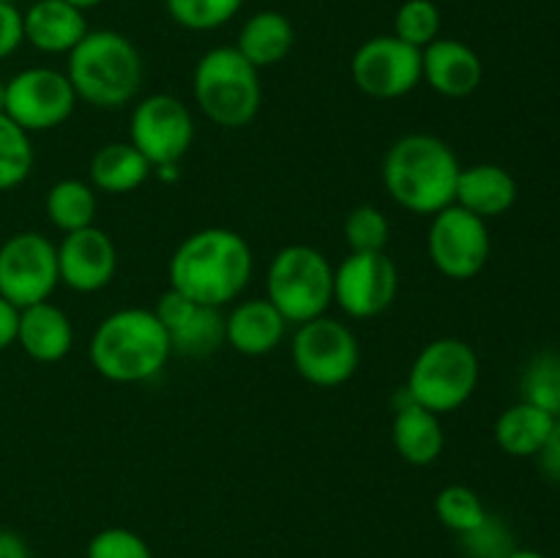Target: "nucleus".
Returning a JSON list of instances; mask_svg holds the SVG:
<instances>
[{"label": "nucleus", "instance_id": "1", "mask_svg": "<svg viewBox=\"0 0 560 558\" xmlns=\"http://www.w3.org/2000/svg\"><path fill=\"white\" fill-rule=\"evenodd\" d=\"M170 288L206 306L238 299L255 271L249 241L230 228H202L186 235L170 257Z\"/></svg>", "mask_w": 560, "mask_h": 558}, {"label": "nucleus", "instance_id": "2", "mask_svg": "<svg viewBox=\"0 0 560 558\" xmlns=\"http://www.w3.org/2000/svg\"><path fill=\"white\" fill-rule=\"evenodd\" d=\"M457 153L441 137L413 131L399 137L383 156V186L399 208L419 217H435L454 206L459 178Z\"/></svg>", "mask_w": 560, "mask_h": 558}, {"label": "nucleus", "instance_id": "3", "mask_svg": "<svg viewBox=\"0 0 560 558\" xmlns=\"http://www.w3.org/2000/svg\"><path fill=\"white\" fill-rule=\"evenodd\" d=\"M93 370L113 383H142L167 367L173 348L156 312L126 306L104 317L88 345Z\"/></svg>", "mask_w": 560, "mask_h": 558}, {"label": "nucleus", "instance_id": "4", "mask_svg": "<svg viewBox=\"0 0 560 558\" xmlns=\"http://www.w3.org/2000/svg\"><path fill=\"white\" fill-rule=\"evenodd\" d=\"M66 77L80 102L96 109H120L140 93L145 63L124 33L88 31L69 53Z\"/></svg>", "mask_w": 560, "mask_h": 558}, {"label": "nucleus", "instance_id": "5", "mask_svg": "<svg viewBox=\"0 0 560 558\" xmlns=\"http://www.w3.org/2000/svg\"><path fill=\"white\" fill-rule=\"evenodd\" d=\"M191 91L202 115L222 129H244L260 113V71L235 47L208 49L195 66Z\"/></svg>", "mask_w": 560, "mask_h": 558}, {"label": "nucleus", "instance_id": "6", "mask_svg": "<svg viewBox=\"0 0 560 558\" xmlns=\"http://www.w3.org/2000/svg\"><path fill=\"white\" fill-rule=\"evenodd\" d=\"M266 299L288 323H310L334 304V266L310 244L282 246L266 271Z\"/></svg>", "mask_w": 560, "mask_h": 558}, {"label": "nucleus", "instance_id": "7", "mask_svg": "<svg viewBox=\"0 0 560 558\" xmlns=\"http://www.w3.org/2000/svg\"><path fill=\"white\" fill-rule=\"evenodd\" d=\"M479 356L465 339L441 337L427 342L416 356L405 388L421 408L443 416L459 410L479 386Z\"/></svg>", "mask_w": 560, "mask_h": 558}, {"label": "nucleus", "instance_id": "8", "mask_svg": "<svg viewBox=\"0 0 560 558\" xmlns=\"http://www.w3.org/2000/svg\"><path fill=\"white\" fill-rule=\"evenodd\" d=\"M290 359L306 383L317 388H334L348 383L359 372L361 345L353 328L323 315L295 328Z\"/></svg>", "mask_w": 560, "mask_h": 558}, {"label": "nucleus", "instance_id": "9", "mask_svg": "<svg viewBox=\"0 0 560 558\" xmlns=\"http://www.w3.org/2000/svg\"><path fill=\"white\" fill-rule=\"evenodd\" d=\"M129 142L156 170L178 167L195 142L191 109L170 93H151L131 109Z\"/></svg>", "mask_w": 560, "mask_h": 558}, {"label": "nucleus", "instance_id": "10", "mask_svg": "<svg viewBox=\"0 0 560 558\" xmlns=\"http://www.w3.org/2000/svg\"><path fill=\"white\" fill-rule=\"evenodd\" d=\"M58 284V244L47 235L22 230L0 244V295L16 310L49 301Z\"/></svg>", "mask_w": 560, "mask_h": 558}, {"label": "nucleus", "instance_id": "11", "mask_svg": "<svg viewBox=\"0 0 560 558\" xmlns=\"http://www.w3.org/2000/svg\"><path fill=\"white\" fill-rule=\"evenodd\" d=\"M77 93L66 71L33 66L5 82L3 113L27 135L63 126L77 107Z\"/></svg>", "mask_w": 560, "mask_h": 558}, {"label": "nucleus", "instance_id": "12", "mask_svg": "<svg viewBox=\"0 0 560 558\" xmlns=\"http://www.w3.org/2000/svg\"><path fill=\"white\" fill-rule=\"evenodd\" d=\"M427 252H430L432 266L446 279H457V282L474 279L490 260V228L476 213L448 206L432 217Z\"/></svg>", "mask_w": 560, "mask_h": 558}, {"label": "nucleus", "instance_id": "13", "mask_svg": "<svg viewBox=\"0 0 560 558\" xmlns=\"http://www.w3.org/2000/svg\"><path fill=\"white\" fill-rule=\"evenodd\" d=\"M399 274L386 252H350L334 268V304L353 321H370L394 304Z\"/></svg>", "mask_w": 560, "mask_h": 558}, {"label": "nucleus", "instance_id": "14", "mask_svg": "<svg viewBox=\"0 0 560 558\" xmlns=\"http://www.w3.org/2000/svg\"><path fill=\"white\" fill-rule=\"evenodd\" d=\"M355 88L370 98H402L421 85V49L402 38L372 36L361 44L350 60Z\"/></svg>", "mask_w": 560, "mask_h": 558}, {"label": "nucleus", "instance_id": "15", "mask_svg": "<svg viewBox=\"0 0 560 558\" xmlns=\"http://www.w3.org/2000/svg\"><path fill=\"white\" fill-rule=\"evenodd\" d=\"M153 312L167 332L173 353L186 356V359H206L228 342L224 315L219 306L197 304V301L186 299L184 293L170 288L167 293L159 295V304Z\"/></svg>", "mask_w": 560, "mask_h": 558}, {"label": "nucleus", "instance_id": "16", "mask_svg": "<svg viewBox=\"0 0 560 558\" xmlns=\"http://www.w3.org/2000/svg\"><path fill=\"white\" fill-rule=\"evenodd\" d=\"M118 271L115 241L96 224L66 233L58 244V277L74 293H98Z\"/></svg>", "mask_w": 560, "mask_h": 558}, {"label": "nucleus", "instance_id": "17", "mask_svg": "<svg viewBox=\"0 0 560 558\" xmlns=\"http://www.w3.org/2000/svg\"><path fill=\"white\" fill-rule=\"evenodd\" d=\"M485 80L479 53L459 38H435L421 49V82L446 98H465Z\"/></svg>", "mask_w": 560, "mask_h": 558}, {"label": "nucleus", "instance_id": "18", "mask_svg": "<svg viewBox=\"0 0 560 558\" xmlns=\"http://www.w3.org/2000/svg\"><path fill=\"white\" fill-rule=\"evenodd\" d=\"M22 33L44 55H69L88 33L85 11L66 0H36L22 11Z\"/></svg>", "mask_w": 560, "mask_h": 558}, {"label": "nucleus", "instance_id": "19", "mask_svg": "<svg viewBox=\"0 0 560 558\" xmlns=\"http://www.w3.org/2000/svg\"><path fill=\"white\" fill-rule=\"evenodd\" d=\"M394 403H397V414H394L392 441L397 454L405 463L419 465V468L432 465L443 454V443H446L441 416L413 403L405 386L394 397Z\"/></svg>", "mask_w": 560, "mask_h": 558}, {"label": "nucleus", "instance_id": "20", "mask_svg": "<svg viewBox=\"0 0 560 558\" xmlns=\"http://www.w3.org/2000/svg\"><path fill=\"white\" fill-rule=\"evenodd\" d=\"M16 345L42 364H55L66 359L74 348V326L71 317L52 301H38V304L20 310V328H16Z\"/></svg>", "mask_w": 560, "mask_h": 558}, {"label": "nucleus", "instance_id": "21", "mask_svg": "<svg viewBox=\"0 0 560 558\" xmlns=\"http://www.w3.org/2000/svg\"><path fill=\"white\" fill-rule=\"evenodd\" d=\"M514 202H517V181L506 167L481 162L459 170L454 206L465 208L487 222V219L512 211Z\"/></svg>", "mask_w": 560, "mask_h": 558}, {"label": "nucleus", "instance_id": "22", "mask_svg": "<svg viewBox=\"0 0 560 558\" xmlns=\"http://www.w3.org/2000/svg\"><path fill=\"white\" fill-rule=\"evenodd\" d=\"M288 321L268 299H246L224 315V337L244 356H268L279 348Z\"/></svg>", "mask_w": 560, "mask_h": 558}, {"label": "nucleus", "instance_id": "23", "mask_svg": "<svg viewBox=\"0 0 560 558\" xmlns=\"http://www.w3.org/2000/svg\"><path fill=\"white\" fill-rule=\"evenodd\" d=\"M295 44V27L282 11H257L241 25L238 42L233 44L257 71L282 63Z\"/></svg>", "mask_w": 560, "mask_h": 558}, {"label": "nucleus", "instance_id": "24", "mask_svg": "<svg viewBox=\"0 0 560 558\" xmlns=\"http://www.w3.org/2000/svg\"><path fill=\"white\" fill-rule=\"evenodd\" d=\"M151 170L131 142H107L91 159V186L104 195H129L145 184Z\"/></svg>", "mask_w": 560, "mask_h": 558}, {"label": "nucleus", "instance_id": "25", "mask_svg": "<svg viewBox=\"0 0 560 558\" xmlns=\"http://www.w3.org/2000/svg\"><path fill=\"white\" fill-rule=\"evenodd\" d=\"M552 425H556V419L547 410L520 399L498 416L495 443L509 457H536L545 446Z\"/></svg>", "mask_w": 560, "mask_h": 558}, {"label": "nucleus", "instance_id": "26", "mask_svg": "<svg viewBox=\"0 0 560 558\" xmlns=\"http://www.w3.org/2000/svg\"><path fill=\"white\" fill-rule=\"evenodd\" d=\"M44 211H47V219L52 222V228H58L63 235L82 228H91L98 211L96 189L80 178L58 181V184L49 186Z\"/></svg>", "mask_w": 560, "mask_h": 558}, {"label": "nucleus", "instance_id": "27", "mask_svg": "<svg viewBox=\"0 0 560 558\" xmlns=\"http://www.w3.org/2000/svg\"><path fill=\"white\" fill-rule=\"evenodd\" d=\"M520 394L525 403L560 419V350H541L525 364Z\"/></svg>", "mask_w": 560, "mask_h": 558}, {"label": "nucleus", "instance_id": "28", "mask_svg": "<svg viewBox=\"0 0 560 558\" xmlns=\"http://www.w3.org/2000/svg\"><path fill=\"white\" fill-rule=\"evenodd\" d=\"M36 153H33L31 135L14 124L5 113H0V191L25 184L31 175Z\"/></svg>", "mask_w": 560, "mask_h": 558}, {"label": "nucleus", "instance_id": "29", "mask_svg": "<svg viewBox=\"0 0 560 558\" xmlns=\"http://www.w3.org/2000/svg\"><path fill=\"white\" fill-rule=\"evenodd\" d=\"M435 514L448 531H454L457 536L468 534L476 525L485 523V518L490 512L481 503L479 492L470 490L465 485H446L435 496Z\"/></svg>", "mask_w": 560, "mask_h": 558}, {"label": "nucleus", "instance_id": "30", "mask_svg": "<svg viewBox=\"0 0 560 558\" xmlns=\"http://www.w3.org/2000/svg\"><path fill=\"white\" fill-rule=\"evenodd\" d=\"M164 5L175 25L206 33L228 25L241 11L244 0H164Z\"/></svg>", "mask_w": 560, "mask_h": 558}, {"label": "nucleus", "instance_id": "31", "mask_svg": "<svg viewBox=\"0 0 560 558\" xmlns=\"http://www.w3.org/2000/svg\"><path fill=\"white\" fill-rule=\"evenodd\" d=\"M394 36L416 49L441 38V11L432 0H405L394 16Z\"/></svg>", "mask_w": 560, "mask_h": 558}, {"label": "nucleus", "instance_id": "32", "mask_svg": "<svg viewBox=\"0 0 560 558\" xmlns=\"http://www.w3.org/2000/svg\"><path fill=\"white\" fill-rule=\"evenodd\" d=\"M392 222L377 206H359L345 219V241L350 252H386Z\"/></svg>", "mask_w": 560, "mask_h": 558}, {"label": "nucleus", "instance_id": "33", "mask_svg": "<svg viewBox=\"0 0 560 558\" xmlns=\"http://www.w3.org/2000/svg\"><path fill=\"white\" fill-rule=\"evenodd\" d=\"M468 558H506L514 550V536L509 525L495 514H487L485 523L459 536Z\"/></svg>", "mask_w": 560, "mask_h": 558}, {"label": "nucleus", "instance_id": "34", "mask_svg": "<svg viewBox=\"0 0 560 558\" xmlns=\"http://www.w3.org/2000/svg\"><path fill=\"white\" fill-rule=\"evenodd\" d=\"M85 558H153V553L137 531L113 525L88 542Z\"/></svg>", "mask_w": 560, "mask_h": 558}, {"label": "nucleus", "instance_id": "35", "mask_svg": "<svg viewBox=\"0 0 560 558\" xmlns=\"http://www.w3.org/2000/svg\"><path fill=\"white\" fill-rule=\"evenodd\" d=\"M22 42H25L22 11L16 9V3H0V60L14 55Z\"/></svg>", "mask_w": 560, "mask_h": 558}, {"label": "nucleus", "instance_id": "36", "mask_svg": "<svg viewBox=\"0 0 560 558\" xmlns=\"http://www.w3.org/2000/svg\"><path fill=\"white\" fill-rule=\"evenodd\" d=\"M536 460H539L541 474L550 481H556V485H560V419H556V425H552L550 435H547L545 446L536 454Z\"/></svg>", "mask_w": 560, "mask_h": 558}, {"label": "nucleus", "instance_id": "37", "mask_svg": "<svg viewBox=\"0 0 560 558\" xmlns=\"http://www.w3.org/2000/svg\"><path fill=\"white\" fill-rule=\"evenodd\" d=\"M16 328H20V310L0 295V353L16 342Z\"/></svg>", "mask_w": 560, "mask_h": 558}, {"label": "nucleus", "instance_id": "38", "mask_svg": "<svg viewBox=\"0 0 560 558\" xmlns=\"http://www.w3.org/2000/svg\"><path fill=\"white\" fill-rule=\"evenodd\" d=\"M0 558H31L27 542L16 531L0 528Z\"/></svg>", "mask_w": 560, "mask_h": 558}, {"label": "nucleus", "instance_id": "39", "mask_svg": "<svg viewBox=\"0 0 560 558\" xmlns=\"http://www.w3.org/2000/svg\"><path fill=\"white\" fill-rule=\"evenodd\" d=\"M506 558H547V556H541L539 550H525V547H514V550L509 553Z\"/></svg>", "mask_w": 560, "mask_h": 558}, {"label": "nucleus", "instance_id": "40", "mask_svg": "<svg viewBox=\"0 0 560 558\" xmlns=\"http://www.w3.org/2000/svg\"><path fill=\"white\" fill-rule=\"evenodd\" d=\"M66 3L77 5L80 11H88V9H96V5L104 3V0H66Z\"/></svg>", "mask_w": 560, "mask_h": 558}, {"label": "nucleus", "instance_id": "41", "mask_svg": "<svg viewBox=\"0 0 560 558\" xmlns=\"http://www.w3.org/2000/svg\"><path fill=\"white\" fill-rule=\"evenodd\" d=\"M3 102H5V82H0V113H3Z\"/></svg>", "mask_w": 560, "mask_h": 558}, {"label": "nucleus", "instance_id": "42", "mask_svg": "<svg viewBox=\"0 0 560 558\" xmlns=\"http://www.w3.org/2000/svg\"><path fill=\"white\" fill-rule=\"evenodd\" d=\"M0 3H16V0H0Z\"/></svg>", "mask_w": 560, "mask_h": 558}]
</instances>
